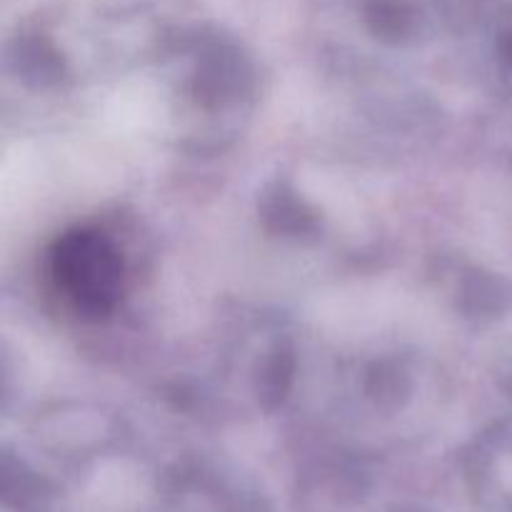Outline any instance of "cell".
I'll return each instance as SVG.
<instances>
[{"instance_id":"2","label":"cell","mask_w":512,"mask_h":512,"mask_svg":"<svg viewBox=\"0 0 512 512\" xmlns=\"http://www.w3.org/2000/svg\"><path fill=\"white\" fill-rule=\"evenodd\" d=\"M260 218L265 228L275 235H310L318 228V218L305 200L285 183H273L260 198Z\"/></svg>"},{"instance_id":"1","label":"cell","mask_w":512,"mask_h":512,"mask_svg":"<svg viewBox=\"0 0 512 512\" xmlns=\"http://www.w3.org/2000/svg\"><path fill=\"white\" fill-rule=\"evenodd\" d=\"M50 278L80 315L105 318L123 298V255L100 230L73 228L60 235L50 250Z\"/></svg>"}]
</instances>
